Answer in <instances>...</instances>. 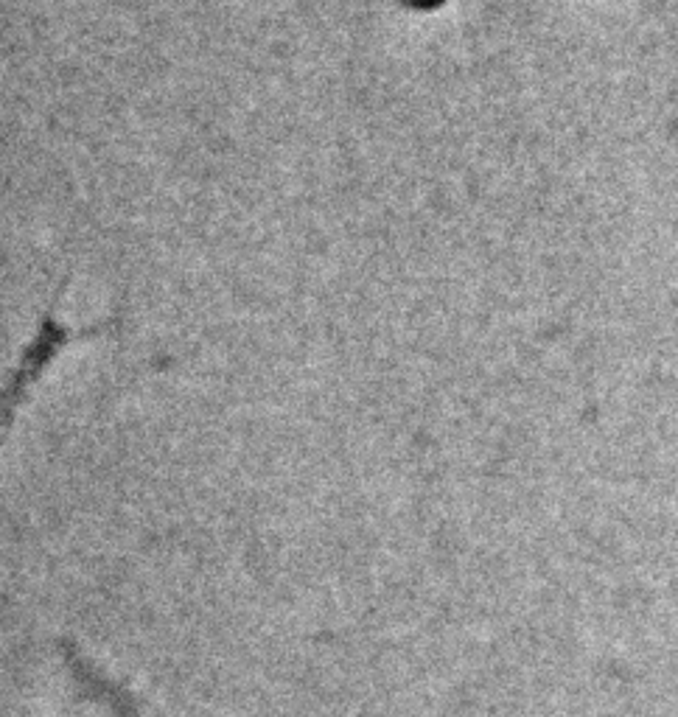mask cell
<instances>
[{
  "mask_svg": "<svg viewBox=\"0 0 678 717\" xmlns=\"http://www.w3.org/2000/svg\"><path fill=\"white\" fill-rule=\"evenodd\" d=\"M415 3H432V0H415Z\"/></svg>",
  "mask_w": 678,
  "mask_h": 717,
  "instance_id": "obj_1",
  "label": "cell"
}]
</instances>
